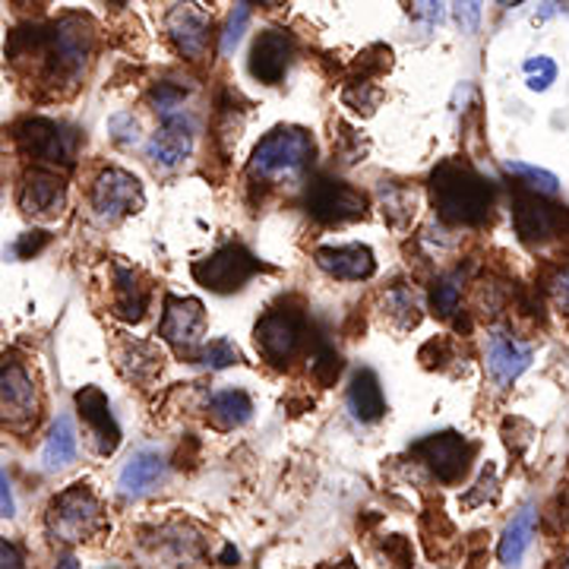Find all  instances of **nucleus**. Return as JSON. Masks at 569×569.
Here are the masks:
<instances>
[{
	"instance_id": "nucleus-1",
	"label": "nucleus",
	"mask_w": 569,
	"mask_h": 569,
	"mask_svg": "<svg viewBox=\"0 0 569 569\" xmlns=\"http://www.w3.org/2000/svg\"><path fill=\"white\" fill-rule=\"evenodd\" d=\"M437 216L449 224H485L493 212V187L459 162L437 164L430 174Z\"/></svg>"
},
{
	"instance_id": "nucleus-2",
	"label": "nucleus",
	"mask_w": 569,
	"mask_h": 569,
	"mask_svg": "<svg viewBox=\"0 0 569 569\" xmlns=\"http://www.w3.org/2000/svg\"><path fill=\"white\" fill-rule=\"evenodd\" d=\"M313 137L301 127H276L257 142L247 171L257 181H298L313 159Z\"/></svg>"
},
{
	"instance_id": "nucleus-3",
	"label": "nucleus",
	"mask_w": 569,
	"mask_h": 569,
	"mask_svg": "<svg viewBox=\"0 0 569 569\" xmlns=\"http://www.w3.org/2000/svg\"><path fill=\"white\" fill-rule=\"evenodd\" d=\"M44 522H48V531H51L54 541L80 545V541H89L96 531L102 529V507H99L96 493L86 485H73L48 507Z\"/></svg>"
},
{
	"instance_id": "nucleus-4",
	"label": "nucleus",
	"mask_w": 569,
	"mask_h": 569,
	"mask_svg": "<svg viewBox=\"0 0 569 569\" xmlns=\"http://www.w3.org/2000/svg\"><path fill=\"white\" fill-rule=\"evenodd\" d=\"M307 336V320L301 310H291V307H272L260 317V323L253 329V339L257 348L266 361L272 367H288L298 351L305 348Z\"/></svg>"
},
{
	"instance_id": "nucleus-5",
	"label": "nucleus",
	"mask_w": 569,
	"mask_h": 569,
	"mask_svg": "<svg viewBox=\"0 0 569 569\" xmlns=\"http://www.w3.org/2000/svg\"><path fill=\"white\" fill-rule=\"evenodd\" d=\"M92 22L82 20L77 13L58 20L48 29V44H44V58H48V70L51 77H80L82 67L89 61V51H92Z\"/></svg>"
},
{
	"instance_id": "nucleus-6",
	"label": "nucleus",
	"mask_w": 569,
	"mask_h": 569,
	"mask_svg": "<svg viewBox=\"0 0 569 569\" xmlns=\"http://www.w3.org/2000/svg\"><path fill=\"white\" fill-rule=\"evenodd\" d=\"M17 146L22 156H29L32 162L51 164V168H70L77 159V146L80 137L73 130H67L63 123L48 121V118H29L13 127Z\"/></svg>"
},
{
	"instance_id": "nucleus-7",
	"label": "nucleus",
	"mask_w": 569,
	"mask_h": 569,
	"mask_svg": "<svg viewBox=\"0 0 569 569\" xmlns=\"http://www.w3.org/2000/svg\"><path fill=\"white\" fill-rule=\"evenodd\" d=\"M257 272H260V260L241 244H224L212 257L193 263V279L209 291H216V295H228V291L244 288Z\"/></svg>"
},
{
	"instance_id": "nucleus-8",
	"label": "nucleus",
	"mask_w": 569,
	"mask_h": 569,
	"mask_svg": "<svg viewBox=\"0 0 569 569\" xmlns=\"http://www.w3.org/2000/svg\"><path fill=\"white\" fill-rule=\"evenodd\" d=\"M206 310L197 298H164V313L159 336L183 358L203 355Z\"/></svg>"
},
{
	"instance_id": "nucleus-9",
	"label": "nucleus",
	"mask_w": 569,
	"mask_h": 569,
	"mask_svg": "<svg viewBox=\"0 0 569 569\" xmlns=\"http://www.w3.org/2000/svg\"><path fill=\"white\" fill-rule=\"evenodd\" d=\"M305 206L307 212H310V219H317V222L323 224H342L365 216L367 197L361 190H355V187H348L342 181L317 178V181L307 187Z\"/></svg>"
},
{
	"instance_id": "nucleus-10",
	"label": "nucleus",
	"mask_w": 569,
	"mask_h": 569,
	"mask_svg": "<svg viewBox=\"0 0 569 569\" xmlns=\"http://www.w3.org/2000/svg\"><path fill=\"white\" fill-rule=\"evenodd\" d=\"M146 197H142V183L121 168H108L92 183V209L102 222H118L130 212H140Z\"/></svg>"
},
{
	"instance_id": "nucleus-11",
	"label": "nucleus",
	"mask_w": 569,
	"mask_h": 569,
	"mask_svg": "<svg viewBox=\"0 0 569 569\" xmlns=\"http://www.w3.org/2000/svg\"><path fill=\"white\" fill-rule=\"evenodd\" d=\"M411 456H418L421 462H427V468L437 475V481L443 485H456L462 475L468 471V462L475 456V447L468 443L462 433L456 430H443V433H433L421 443L411 447Z\"/></svg>"
},
{
	"instance_id": "nucleus-12",
	"label": "nucleus",
	"mask_w": 569,
	"mask_h": 569,
	"mask_svg": "<svg viewBox=\"0 0 569 569\" xmlns=\"http://www.w3.org/2000/svg\"><path fill=\"white\" fill-rule=\"evenodd\" d=\"M512 222L516 231L526 244H545L550 238H557L567 224V209L541 200L538 193L519 190L512 200Z\"/></svg>"
},
{
	"instance_id": "nucleus-13",
	"label": "nucleus",
	"mask_w": 569,
	"mask_h": 569,
	"mask_svg": "<svg viewBox=\"0 0 569 569\" xmlns=\"http://www.w3.org/2000/svg\"><path fill=\"white\" fill-rule=\"evenodd\" d=\"M0 406H3V425L26 427L36 425L39 415V387L29 377V370L17 361H3L0 370Z\"/></svg>"
},
{
	"instance_id": "nucleus-14",
	"label": "nucleus",
	"mask_w": 569,
	"mask_h": 569,
	"mask_svg": "<svg viewBox=\"0 0 569 569\" xmlns=\"http://www.w3.org/2000/svg\"><path fill=\"white\" fill-rule=\"evenodd\" d=\"M291 54H295V39L284 29H266L250 48V73L266 86H276L282 82Z\"/></svg>"
},
{
	"instance_id": "nucleus-15",
	"label": "nucleus",
	"mask_w": 569,
	"mask_h": 569,
	"mask_svg": "<svg viewBox=\"0 0 569 569\" xmlns=\"http://www.w3.org/2000/svg\"><path fill=\"white\" fill-rule=\"evenodd\" d=\"M77 411H80L86 427L92 430V437L99 443V452L111 456L118 449V443H121V427H118L114 415H111L108 396L99 387H82L77 392Z\"/></svg>"
},
{
	"instance_id": "nucleus-16",
	"label": "nucleus",
	"mask_w": 569,
	"mask_h": 569,
	"mask_svg": "<svg viewBox=\"0 0 569 569\" xmlns=\"http://www.w3.org/2000/svg\"><path fill=\"white\" fill-rule=\"evenodd\" d=\"M317 266L323 269L326 276L342 279V282H361L370 279L377 272V260L373 250L365 244H342V247H320L313 253Z\"/></svg>"
},
{
	"instance_id": "nucleus-17",
	"label": "nucleus",
	"mask_w": 569,
	"mask_h": 569,
	"mask_svg": "<svg viewBox=\"0 0 569 569\" xmlns=\"http://www.w3.org/2000/svg\"><path fill=\"white\" fill-rule=\"evenodd\" d=\"M63 200H67V193H63V181L58 174H51V171H44V168H36V171H29V174L22 178V212L39 216V219H54V216H61Z\"/></svg>"
},
{
	"instance_id": "nucleus-18",
	"label": "nucleus",
	"mask_w": 569,
	"mask_h": 569,
	"mask_svg": "<svg viewBox=\"0 0 569 569\" xmlns=\"http://www.w3.org/2000/svg\"><path fill=\"white\" fill-rule=\"evenodd\" d=\"M190 149H193V123L183 114L162 121V127L152 133V140L146 146L149 159L162 168H178L190 156Z\"/></svg>"
},
{
	"instance_id": "nucleus-19",
	"label": "nucleus",
	"mask_w": 569,
	"mask_h": 569,
	"mask_svg": "<svg viewBox=\"0 0 569 569\" xmlns=\"http://www.w3.org/2000/svg\"><path fill=\"white\" fill-rule=\"evenodd\" d=\"M168 36L178 44L183 58L200 61L206 54V41H209V17L203 10H197L193 3L187 7H174L168 13Z\"/></svg>"
},
{
	"instance_id": "nucleus-20",
	"label": "nucleus",
	"mask_w": 569,
	"mask_h": 569,
	"mask_svg": "<svg viewBox=\"0 0 569 569\" xmlns=\"http://www.w3.org/2000/svg\"><path fill=\"white\" fill-rule=\"evenodd\" d=\"M531 365V348L519 346L516 339H509L507 332H490L488 339V367L497 383H512L519 373H526Z\"/></svg>"
},
{
	"instance_id": "nucleus-21",
	"label": "nucleus",
	"mask_w": 569,
	"mask_h": 569,
	"mask_svg": "<svg viewBox=\"0 0 569 569\" xmlns=\"http://www.w3.org/2000/svg\"><path fill=\"white\" fill-rule=\"evenodd\" d=\"M149 307V288L142 284L137 269H114V317L123 323H140Z\"/></svg>"
},
{
	"instance_id": "nucleus-22",
	"label": "nucleus",
	"mask_w": 569,
	"mask_h": 569,
	"mask_svg": "<svg viewBox=\"0 0 569 569\" xmlns=\"http://www.w3.org/2000/svg\"><path fill=\"white\" fill-rule=\"evenodd\" d=\"M348 408L358 421H380L383 411H387V399H383V389L373 370H358L351 387H348Z\"/></svg>"
},
{
	"instance_id": "nucleus-23",
	"label": "nucleus",
	"mask_w": 569,
	"mask_h": 569,
	"mask_svg": "<svg viewBox=\"0 0 569 569\" xmlns=\"http://www.w3.org/2000/svg\"><path fill=\"white\" fill-rule=\"evenodd\" d=\"M164 475V459L152 449H142V452H133L127 459V466L121 468V490L127 497H140L152 485H159Z\"/></svg>"
},
{
	"instance_id": "nucleus-24",
	"label": "nucleus",
	"mask_w": 569,
	"mask_h": 569,
	"mask_svg": "<svg viewBox=\"0 0 569 569\" xmlns=\"http://www.w3.org/2000/svg\"><path fill=\"white\" fill-rule=\"evenodd\" d=\"M535 516H538V512H535L531 503L512 516V522H509L507 531H503V538H500V548H497L503 567H519V563H522V557H526V550H529L531 545V535H535Z\"/></svg>"
},
{
	"instance_id": "nucleus-25",
	"label": "nucleus",
	"mask_w": 569,
	"mask_h": 569,
	"mask_svg": "<svg viewBox=\"0 0 569 569\" xmlns=\"http://www.w3.org/2000/svg\"><path fill=\"white\" fill-rule=\"evenodd\" d=\"M206 411H209L212 427H219V430H234V427H241L250 421L253 402H250V396H247L244 389H224V392H216V396L209 399Z\"/></svg>"
},
{
	"instance_id": "nucleus-26",
	"label": "nucleus",
	"mask_w": 569,
	"mask_h": 569,
	"mask_svg": "<svg viewBox=\"0 0 569 569\" xmlns=\"http://www.w3.org/2000/svg\"><path fill=\"white\" fill-rule=\"evenodd\" d=\"M77 459V430H73V421L70 415H61L48 440H44V449H41V462L48 471H58V468H67Z\"/></svg>"
},
{
	"instance_id": "nucleus-27",
	"label": "nucleus",
	"mask_w": 569,
	"mask_h": 569,
	"mask_svg": "<svg viewBox=\"0 0 569 569\" xmlns=\"http://www.w3.org/2000/svg\"><path fill=\"white\" fill-rule=\"evenodd\" d=\"M342 367H346L342 355L329 346V342H320V346L310 351V377H313L320 387H332V383L342 377Z\"/></svg>"
},
{
	"instance_id": "nucleus-28",
	"label": "nucleus",
	"mask_w": 569,
	"mask_h": 569,
	"mask_svg": "<svg viewBox=\"0 0 569 569\" xmlns=\"http://www.w3.org/2000/svg\"><path fill=\"white\" fill-rule=\"evenodd\" d=\"M459 301H462V272L443 276L430 291V305L440 317H452L459 310Z\"/></svg>"
},
{
	"instance_id": "nucleus-29",
	"label": "nucleus",
	"mask_w": 569,
	"mask_h": 569,
	"mask_svg": "<svg viewBox=\"0 0 569 569\" xmlns=\"http://www.w3.org/2000/svg\"><path fill=\"white\" fill-rule=\"evenodd\" d=\"M507 171L509 174H519V178L529 183L535 193H545V197H553V193H557V187H560V181H557L550 171H545V168H535V164L507 162Z\"/></svg>"
},
{
	"instance_id": "nucleus-30",
	"label": "nucleus",
	"mask_w": 569,
	"mask_h": 569,
	"mask_svg": "<svg viewBox=\"0 0 569 569\" xmlns=\"http://www.w3.org/2000/svg\"><path fill=\"white\" fill-rule=\"evenodd\" d=\"M383 99V92L380 89H373L367 80H355L351 86H346V92H342V102L348 108H355V111H365V114H373V108L380 104Z\"/></svg>"
},
{
	"instance_id": "nucleus-31",
	"label": "nucleus",
	"mask_w": 569,
	"mask_h": 569,
	"mask_svg": "<svg viewBox=\"0 0 569 569\" xmlns=\"http://www.w3.org/2000/svg\"><path fill=\"white\" fill-rule=\"evenodd\" d=\"M387 307L392 317H402L399 326H406V329L408 326H418V320H421V305H418V298L408 288H396L387 298Z\"/></svg>"
},
{
	"instance_id": "nucleus-32",
	"label": "nucleus",
	"mask_w": 569,
	"mask_h": 569,
	"mask_svg": "<svg viewBox=\"0 0 569 569\" xmlns=\"http://www.w3.org/2000/svg\"><path fill=\"white\" fill-rule=\"evenodd\" d=\"M247 22H250V3H238V7L231 10V17H228V26H224V36H222L224 58H228V54H234V48L241 44Z\"/></svg>"
},
{
	"instance_id": "nucleus-33",
	"label": "nucleus",
	"mask_w": 569,
	"mask_h": 569,
	"mask_svg": "<svg viewBox=\"0 0 569 569\" xmlns=\"http://www.w3.org/2000/svg\"><path fill=\"white\" fill-rule=\"evenodd\" d=\"M200 358H203V365L209 367V370H224V367L241 361V351L234 348V342H228V339H216V342H209V346L203 348Z\"/></svg>"
},
{
	"instance_id": "nucleus-34",
	"label": "nucleus",
	"mask_w": 569,
	"mask_h": 569,
	"mask_svg": "<svg viewBox=\"0 0 569 569\" xmlns=\"http://www.w3.org/2000/svg\"><path fill=\"white\" fill-rule=\"evenodd\" d=\"M526 77H529V89L531 92H545L550 82L557 80V63L550 58H531L526 61Z\"/></svg>"
},
{
	"instance_id": "nucleus-35",
	"label": "nucleus",
	"mask_w": 569,
	"mask_h": 569,
	"mask_svg": "<svg viewBox=\"0 0 569 569\" xmlns=\"http://www.w3.org/2000/svg\"><path fill=\"white\" fill-rule=\"evenodd\" d=\"M108 130H111L114 142H121V146H137V142H140V123H137L133 114H127V111L114 114V118L108 121Z\"/></svg>"
},
{
	"instance_id": "nucleus-36",
	"label": "nucleus",
	"mask_w": 569,
	"mask_h": 569,
	"mask_svg": "<svg viewBox=\"0 0 569 569\" xmlns=\"http://www.w3.org/2000/svg\"><path fill=\"white\" fill-rule=\"evenodd\" d=\"M550 298H553V305L563 310V317L569 320V266L567 269H560L553 279H550Z\"/></svg>"
},
{
	"instance_id": "nucleus-37",
	"label": "nucleus",
	"mask_w": 569,
	"mask_h": 569,
	"mask_svg": "<svg viewBox=\"0 0 569 569\" xmlns=\"http://www.w3.org/2000/svg\"><path fill=\"white\" fill-rule=\"evenodd\" d=\"M44 244H48V231H26V234H20V241L13 244V253L17 257H36Z\"/></svg>"
},
{
	"instance_id": "nucleus-38",
	"label": "nucleus",
	"mask_w": 569,
	"mask_h": 569,
	"mask_svg": "<svg viewBox=\"0 0 569 569\" xmlns=\"http://www.w3.org/2000/svg\"><path fill=\"white\" fill-rule=\"evenodd\" d=\"M383 550L396 557V563H399V567H411V560H415V553H411V545H408L402 535H392V538H387Z\"/></svg>"
},
{
	"instance_id": "nucleus-39",
	"label": "nucleus",
	"mask_w": 569,
	"mask_h": 569,
	"mask_svg": "<svg viewBox=\"0 0 569 569\" xmlns=\"http://www.w3.org/2000/svg\"><path fill=\"white\" fill-rule=\"evenodd\" d=\"M456 20L471 36L478 29V20H481V3H456Z\"/></svg>"
},
{
	"instance_id": "nucleus-40",
	"label": "nucleus",
	"mask_w": 569,
	"mask_h": 569,
	"mask_svg": "<svg viewBox=\"0 0 569 569\" xmlns=\"http://www.w3.org/2000/svg\"><path fill=\"white\" fill-rule=\"evenodd\" d=\"M0 569H26L20 548H17L13 541H7V538H3V545H0Z\"/></svg>"
},
{
	"instance_id": "nucleus-41",
	"label": "nucleus",
	"mask_w": 569,
	"mask_h": 569,
	"mask_svg": "<svg viewBox=\"0 0 569 569\" xmlns=\"http://www.w3.org/2000/svg\"><path fill=\"white\" fill-rule=\"evenodd\" d=\"M0 512H3V519H10V516H13V490H10V478H7V471L0 475Z\"/></svg>"
},
{
	"instance_id": "nucleus-42",
	"label": "nucleus",
	"mask_w": 569,
	"mask_h": 569,
	"mask_svg": "<svg viewBox=\"0 0 569 569\" xmlns=\"http://www.w3.org/2000/svg\"><path fill=\"white\" fill-rule=\"evenodd\" d=\"M222 560H224V563H231V560H238V550L224 548V553H222Z\"/></svg>"
},
{
	"instance_id": "nucleus-43",
	"label": "nucleus",
	"mask_w": 569,
	"mask_h": 569,
	"mask_svg": "<svg viewBox=\"0 0 569 569\" xmlns=\"http://www.w3.org/2000/svg\"><path fill=\"white\" fill-rule=\"evenodd\" d=\"M61 569H80V567H77V560H73V557H67V560L61 563Z\"/></svg>"
},
{
	"instance_id": "nucleus-44",
	"label": "nucleus",
	"mask_w": 569,
	"mask_h": 569,
	"mask_svg": "<svg viewBox=\"0 0 569 569\" xmlns=\"http://www.w3.org/2000/svg\"><path fill=\"white\" fill-rule=\"evenodd\" d=\"M329 569H355V563H351V560H346V563H336V567H329Z\"/></svg>"
}]
</instances>
